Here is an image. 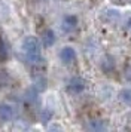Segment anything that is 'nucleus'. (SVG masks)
Segmentation results:
<instances>
[{
	"mask_svg": "<svg viewBox=\"0 0 131 132\" xmlns=\"http://www.w3.org/2000/svg\"><path fill=\"white\" fill-rule=\"evenodd\" d=\"M23 51L27 60L33 64V65H39L42 64V45L40 42L37 40V37L34 36H27L23 40Z\"/></svg>",
	"mask_w": 131,
	"mask_h": 132,
	"instance_id": "nucleus-1",
	"label": "nucleus"
},
{
	"mask_svg": "<svg viewBox=\"0 0 131 132\" xmlns=\"http://www.w3.org/2000/svg\"><path fill=\"white\" fill-rule=\"evenodd\" d=\"M112 3L118 5V6H124V5H125V0H113Z\"/></svg>",
	"mask_w": 131,
	"mask_h": 132,
	"instance_id": "nucleus-11",
	"label": "nucleus"
},
{
	"mask_svg": "<svg viewBox=\"0 0 131 132\" xmlns=\"http://www.w3.org/2000/svg\"><path fill=\"white\" fill-rule=\"evenodd\" d=\"M61 27L66 33H70L77 27V16L76 15H66L63 18V22H61Z\"/></svg>",
	"mask_w": 131,
	"mask_h": 132,
	"instance_id": "nucleus-6",
	"label": "nucleus"
},
{
	"mask_svg": "<svg viewBox=\"0 0 131 132\" xmlns=\"http://www.w3.org/2000/svg\"><path fill=\"white\" fill-rule=\"evenodd\" d=\"M51 119H52V111H51L49 108H43V110H42V113H40L42 123H48Z\"/></svg>",
	"mask_w": 131,
	"mask_h": 132,
	"instance_id": "nucleus-10",
	"label": "nucleus"
},
{
	"mask_svg": "<svg viewBox=\"0 0 131 132\" xmlns=\"http://www.w3.org/2000/svg\"><path fill=\"white\" fill-rule=\"evenodd\" d=\"M119 100L122 102H125L127 105H131V89L127 88V89H122L119 92Z\"/></svg>",
	"mask_w": 131,
	"mask_h": 132,
	"instance_id": "nucleus-8",
	"label": "nucleus"
},
{
	"mask_svg": "<svg viewBox=\"0 0 131 132\" xmlns=\"http://www.w3.org/2000/svg\"><path fill=\"white\" fill-rule=\"evenodd\" d=\"M54 43H55V33L51 28H48L42 34V45H43V48H51Z\"/></svg>",
	"mask_w": 131,
	"mask_h": 132,
	"instance_id": "nucleus-7",
	"label": "nucleus"
},
{
	"mask_svg": "<svg viewBox=\"0 0 131 132\" xmlns=\"http://www.w3.org/2000/svg\"><path fill=\"white\" fill-rule=\"evenodd\" d=\"M60 60L63 64H73L76 61V51L71 46H64L60 51Z\"/></svg>",
	"mask_w": 131,
	"mask_h": 132,
	"instance_id": "nucleus-3",
	"label": "nucleus"
},
{
	"mask_svg": "<svg viewBox=\"0 0 131 132\" xmlns=\"http://www.w3.org/2000/svg\"><path fill=\"white\" fill-rule=\"evenodd\" d=\"M6 60H8V46H6V42L3 40V37L0 36V61Z\"/></svg>",
	"mask_w": 131,
	"mask_h": 132,
	"instance_id": "nucleus-9",
	"label": "nucleus"
},
{
	"mask_svg": "<svg viewBox=\"0 0 131 132\" xmlns=\"http://www.w3.org/2000/svg\"><path fill=\"white\" fill-rule=\"evenodd\" d=\"M88 131H92V132H101V131H106L109 125L106 123V120H101V119H91L88 120V123L85 126Z\"/></svg>",
	"mask_w": 131,
	"mask_h": 132,
	"instance_id": "nucleus-5",
	"label": "nucleus"
},
{
	"mask_svg": "<svg viewBox=\"0 0 131 132\" xmlns=\"http://www.w3.org/2000/svg\"><path fill=\"white\" fill-rule=\"evenodd\" d=\"M86 88V82L83 80L82 77H71L69 82H67V86H66V89L69 94H73V95H76V94H81L83 92Z\"/></svg>",
	"mask_w": 131,
	"mask_h": 132,
	"instance_id": "nucleus-2",
	"label": "nucleus"
},
{
	"mask_svg": "<svg viewBox=\"0 0 131 132\" xmlns=\"http://www.w3.org/2000/svg\"><path fill=\"white\" fill-rule=\"evenodd\" d=\"M13 108L12 105L9 104H6V102H2L0 104V123H8V122H11L13 119Z\"/></svg>",
	"mask_w": 131,
	"mask_h": 132,
	"instance_id": "nucleus-4",
	"label": "nucleus"
}]
</instances>
